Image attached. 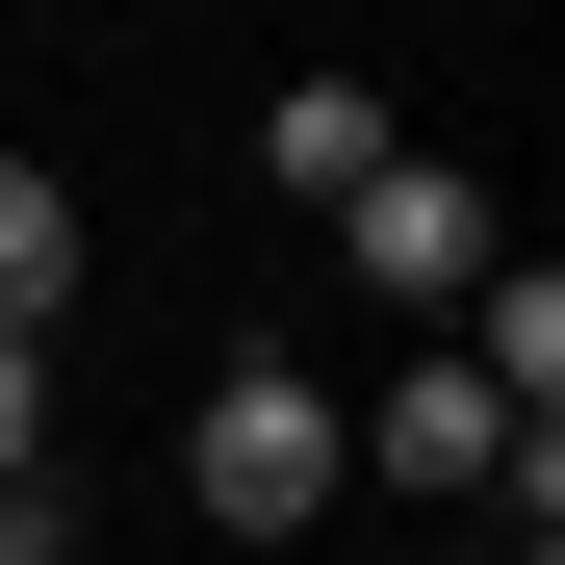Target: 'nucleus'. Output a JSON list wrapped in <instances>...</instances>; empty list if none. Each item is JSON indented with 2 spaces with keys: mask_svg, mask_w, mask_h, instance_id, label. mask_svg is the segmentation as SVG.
<instances>
[{
  "mask_svg": "<svg viewBox=\"0 0 565 565\" xmlns=\"http://www.w3.org/2000/svg\"><path fill=\"white\" fill-rule=\"evenodd\" d=\"M462 565H565V540H540V514H462Z\"/></svg>",
  "mask_w": 565,
  "mask_h": 565,
  "instance_id": "0eeeda50",
  "label": "nucleus"
},
{
  "mask_svg": "<svg viewBox=\"0 0 565 565\" xmlns=\"http://www.w3.org/2000/svg\"><path fill=\"white\" fill-rule=\"evenodd\" d=\"M334 437L386 462V489H462V514H540V540H565V462H540L489 386H462V360H412V386H386V412H334Z\"/></svg>",
  "mask_w": 565,
  "mask_h": 565,
  "instance_id": "f03ea898",
  "label": "nucleus"
},
{
  "mask_svg": "<svg viewBox=\"0 0 565 565\" xmlns=\"http://www.w3.org/2000/svg\"><path fill=\"white\" fill-rule=\"evenodd\" d=\"M334 462H360V437H334V386H309V360H206V412H180V489H206L232 540H309V514H334Z\"/></svg>",
  "mask_w": 565,
  "mask_h": 565,
  "instance_id": "f257e3e1",
  "label": "nucleus"
},
{
  "mask_svg": "<svg viewBox=\"0 0 565 565\" xmlns=\"http://www.w3.org/2000/svg\"><path fill=\"white\" fill-rule=\"evenodd\" d=\"M334 257L386 282V309H462V282H489V180H462V154H386V180L334 206Z\"/></svg>",
  "mask_w": 565,
  "mask_h": 565,
  "instance_id": "7ed1b4c3",
  "label": "nucleus"
},
{
  "mask_svg": "<svg viewBox=\"0 0 565 565\" xmlns=\"http://www.w3.org/2000/svg\"><path fill=\"white\" fill-rule=\"evenodd\" d=\"M386 154H412V129H386V77H282V104H257V180H282V206H360Z\"/></svg>",
  "mask_w": 565,
  "mask_h": 565,
  "instance_id": "20e7f679",
  "label": "nucleus"
},
{
  "mask_svg": "<svg viewBox=\"0 0 565 565\" xmlns=\"http://www.w3.org/2000/svg\"><path fill=\"white\" fill-rule=\"evenodd\" d=\"M0 334H26V360L77 334V180L52 154H0Z\"/></svg>",
  "mask_w": 565,
  "mask_h": 565,
  "instance_id": "39448f33",
  "label": "nucleus"
},
{
  "mask_svg": "<svg viewBox=\"0 0 565 565\" xmlns=\"http://www.w3.org/2000/svg\"><path fill=\"white\" fill-rule=\"evenodd\" d=\"M0 565H77V514H52V489H0Z\"/></svg>",
  "mask_w": 565,
  "mask_h": 565,
  "instance_id": "423d86ee",
  "label": "nucleus"
}]
</instances>
